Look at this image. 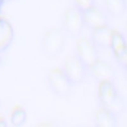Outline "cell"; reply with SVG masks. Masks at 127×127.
<instances>
[{
  "instance_id": "8992f818",
  "label": "cell",
  "mask_w": 127,
  "mask_h": 127,
  "mask_svg": "<svg viewBox=\"0 0 127 127\" xmlns=\"http://www.w3.org/2000/svg\"><path fill=\"white\" fill-rule=\"evenodd\" d=\"M89 68H90L92 76L99 82H101V81L113 82V80L115 78V71H114L113 67L108 63L101 61L99 59Z\"/></svg>"
},
{
  "instance_id": "6da1fadb",
  "label": "cell",
  "mask_w": 127,
  "mask_h": 127,
  "mask_svg": "<svg viewBox=\"0 0 127 127\" xmlns=\"http://www.w3.org/2000/svg\"><path fill=\"white\" fill-rule=\"evenodd\" d=\"M64 35L59 28L49 29L42 39V51L47 58L57 57L64 48Z\"/></svg>"
},
{
  "instance_id": "7a4b0ae2",
  "label": "cell",
  "mask_w": 127,
  "mask_h": 127,
  "mask_svg": "<svg viewBox=\"0 0 127 127\" xmlns=\"http://www.w3.org/2000/svg\"><path fill=\"white\" fill-rule=\"evenodd\" d=\"M85 68L86 66L78 60L77 57H69L64 61L62 70L73 85L83 81L85 77Z\"/></svg>"
},
{
  "instance_id": "5bb4252c",
  "label": "cell",
  "mask_w": 127,
  "mask_h": 127,
  "mask_svg": "<svg viewBox=\"0 0 127 127\" xmlns=\"http://www.w3.org/2000/svg\"><path fill=\"white\" fill-rule=\"evenodd\" d=\"M104 108H105V107H104ZM106 109L109 110L110 112H112L114 115H118V114H120L121 112H123V110H124V102H123L122 98L118 95V96L116 97V99H115L108 107H106Z\"/></svg>"
},
{
  "instance_id": "ba28073f",
  "label": "cell",
  "mask_w": 127,
  "mask_h": 127,
  "mask_svg": "<svg viewBox=\"0 0 127 127\" xmlns=\"http://www.w3.org/2000/svg\"><path fill=\"white\" fill-rule=\"evenodd\" d=\"M99 100L101 102L102 107H108L118 96L117 91L111 81H101L99 82L98 88Z\"/></svg>"
},
{
  "instance_id": "9a60e30c",
  "label": "cell",
  "mask_w": 127,
  "mask_h": 127,
  "mask_svg": "<svg viewBox=\"0 0 127 127\" xmlns=\"http://www.w3.org/2000/svg\"><path fill=\"white\" fill-rule=\"evenodd\" d=\"M74 6L79 9L81 12H84L91 7L95 6V1L94 0H73Z\"/></svg>"
},
{
  "instance_id": "9c48e42d",
  "label": "cell",
  "mask_w": 127,
  "mask_h": 127,
  "mask_svg": "<svg viewBox=\"0 0 127 127\" xmlns=\"http://www.w3.org/2000/svg\"><path fill=\"white\" fill-rule=\"evenodd\" d=\"M112 30L107 26H102L96 29H93L91 41L96 47L100 48H110Z\"/></svg>"
},
{
  "instance_id": "52a82bcc",
  "label": "cell",
  "mask_w": 127,
  "mask_h": 127,
  "mask_svg": "<svg viewBox=\"0 0 127 127\" xmlns=\"http://www.w3.org/2000/svg\"><path fill=\"white\" fill-rule=\"evenodd\" d=\"M82 14H83L84 25L91 28L92 30L102 27V26H107L108 21H107L105 13L102 10L96 8L95 6L82 12Z\"/></svg>"
},
{
  "instance_id": "277c9868",
  "label": "cell",
  "mask_w": 127,
  "mask_h": 127,
  "mask_svg": "<svg viewBox=\"0 0 127 127\" xmlns=\"http://www.w3.org/2000/svg\"><path fill=\"white\" fill-rule=\"evenodd\" d=\"M76 57L86 67H90L98 60L97 47L91 40L80 39L76 43Z\"/></svg>"
},
{
  "instance_id": "ac0fdd59",
  "label": "cell",
  "mask_w": 127,
  "mask_h": 127,
  "mask_svg": "<svg viewBox=\"0 0 127 127\" xmlns=\"http://www.w3.org/2000/svg\"><path fill=\"white\" fill-rule=\"evenodd\" d=\"M124 3H125V6H126V9H127V0H124Z\"/></svg>"
},
{
  "instance_id": "2e32d148",
  "label": "cell",
  "mask_w": 127,
  "mask_h": 127,
  "mask_svg": "<svg viewBox=\"0 0 127 127\" xmlns=\"http://www.w3.org/2000/svg\"><path fill=\"white\" fill-rule=\"evenodd\" d=\"M116 58H117L119 64H121L124 65V66L127 65V50H126L123 54H121L120 56H118V57H116Z\"/></svg>"
},
{
  "instance_id": "ffe728a7",
  "label": "cell",
  "mask_w": 127,
  "mask_h": 127,
  "mask_svg": "<svg viewBox=\"0 0 127 127\" xmlns=\"http://www.w3.org/2000/svg\"><path fill=\"white\" fill-rule=\"evenodd\" d=\"M125 67H126V70H127V65H126V66H125Z\"/></svg>"
},
{
  "instance_id": "4fadbf2b",
  "label": "cell",
  "mask_w": 127,
  "mask_h": 127,
  "mask_svg": "<svg viewBox=\"0 0 127 127\" xmlns=\"http://www.w3.org/2000/svg\"><path fill=\"white\" fill-rule=\"evenodd\" d=\"M27 118V114L26 111L21 108V107H17L13 110L12 114H11V122L13 125L15 126H20L22 125Z\"/></svg>"
},
{
  "instance_id": "d6986e66",
  "label": "cell",
  "mask_w": 127,
  "mask_h": 127,
  "mask_svg": "<svg viewBox=\"0 0 127 127\" xmlns=\"http://www.w3.org/2000/svg\"><path fill=\"white\" fill-rule=\"evenodd\" d=\"M125 28H126V32H127V22H126V25H125Z\"/></svg>"
},
{
  "instance_id": "e0dca14e",
  "label": "cell",
  "mask_w": 127,
  "mask_h": 127,
  "mask_svg": "<svg viewBox=\"0 0 127 127\" xmlns=\"http://www.w3.org/2000/svg\"><path fill=\"white\" fill-rule=\"evenodd\" d=\"M4 126H6V122L0 118V127H4Z\"/></svg>"
},
{
  "instance_id": "3957f363",
  "label": "cell",
  "mask_w": 127,
  "mask_h": 127,
  "mask_svg": "<svg viewBox=\"0 0 127 127\" xmlns=\"http://www.w3.org/2000/svg\"><path fill=\"white\" fill-rule=\"evenodd\" d=\"M48 82L51 89L59 96H67L71 90V83L62 68H53L48 73Z\"/></svg>"
},
{
  "instance_id": "30bf717a",
  "label": "cell",
  "mask_w": 127,
  "mask_h": 127,
  "mask_svg": "<svg viewBox=\"0 0 127 127\" xmlns=\"http://www.w3.org/2000/svg\"><path fill=\"white\" fill-rule=\"evenodd\" d=\"M95 124L98 127H115L116 126V115L102 107L95 113Z\"/></svg>"
},
{
  "instance_id": "5b68a950",
  "label": "cell",
  "mask_w": 127,
  "mask_h": 127,
  "mask_svg": "<svg viewBox=\"0 0 127 127\" xmlns=\"http://www.w3.org/2000/svg\"><path fill=\"white\" fill-rule=\"evenodd\" d=\"M64 26L69 35L78 36L85 26L82 12L75 6L68 8L64 16Z\"/></svg>"
},
{
  "instance_id": "8fae6325",
  "label": "cell",
  "mask_w": 127,
  "mask_h": 127,
  "mask_svg": "<svg viewBox=\"0 0 127 127\" xmlns=\"http://www.w3.org/2000/svg\"><path fill=\"white\" fill-rule=\"evenodd\" d=\"M110 48H111V50L113 51V53L116 57L120 56L121 54H123L127 50V44H126L123 36L117 31L112 32Z\"/></svg>"
},
{
  "instance_id": "7c38bea8",
  "label": "cell",
  "mask_w": 127,
  "mask_h": 127,
  "mask_svg": "<svg viewBox=\"0 0 127 127\" xmlns=\"http://www.w3.org/2000/svg\"><path fill=\"white\" fill-rule=\"evenodd\" d=\"M105 7L107 11L115 17L122 15L126 10L124 0H105Z\"/></svg>"
}]
</instances>
